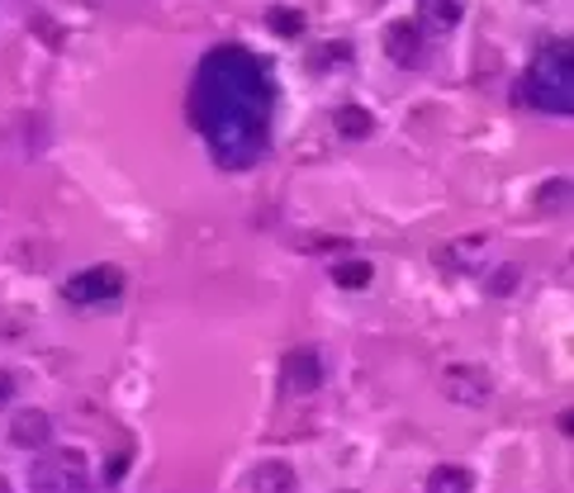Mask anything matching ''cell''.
I'll return each mask as SVG.
<instances>
[{
	"mask_svg": "<svg viewBox=\"0 0 574 493\" xmlns=\"http://www.w3.org/2000/svg\"><path fill=\"white\" fill-rule=\"evenodd\" d=\"M356 57V48L352 43H323V48H313V57H309V71H333V67H347Z\"/></svg>",
	"mask_w": 574,
	"mask_h": 493,
	"instance_id": "9a60e30c",
	"label": "cell"
},
{
	"mask_svg": "<svg viewBox=\"0 0 574 493\" xmlns=\"http://www.w3.org/2000/svg\"><path fill=\"white\" fill-rule=\"evenodd\" d=\"M53 417L43 409H20L10 417V446H20V451H43V446H53Z\"/></svg>",
	"mask_w": 574,
	"mask_h": 493,
	"instance_id": "52a82bcc",
	"label": "cell"
},
{
	"mask_svg": "<svg viewBox=\"0 0 574 493\" xmlns=\"http://www.w3.org/2000/svg\"><path fill=\"white\" fill-rule=\"evenodd\" d=\"M427 489L433 493H470L475 489V474L466 466H437V470H427Z\"/></svg>",
	"mask_w": 574,
	"mask_h": 493,
	"instance_id": "7c38bea8",
	"label": "cell"
},
{
	"mask_svg": "<svg viewBox=\"0 0 574 493\" xmlns=\"http://www.w3.org/2000/svg\"><path fill=\"white\" fill-rule=\"evenodd\" d=\"M0 489H10V484H5V480H0Z\"/></svg>",
	"mask_w": 574,
	"mask_h": 493,
	"instance_id": "44dd1931",
	"label": "cell"
},
{
	"mask_svg": "<svg viewBox=\"0 0 574 493\" xmlns=\"http://www.w3.org/2000/svg\"><path fill=\"white\" fill-rule=\"evenodd\" d=\"M570 205V185L565 181H547L537 191V209H547V214H561Z\"/></svg>",
	"mask_w": 574,
	"mask_h": 493,
	"instance_id": "e0dca14e",
	"label": "cell"
},
{
	"mask_svg": "<svg viewBox=\"0 0 574 493\" xmlns=\"http://www.w3.org/2000/svg\"><path fill=\"white\" fill-rule=\"evenodd\" d=\"M441 399L461 403V409H484V403L494 399V380L484 366H447L441 370Z\"/></svg>",
	"mask_w": 574,
	"mask_h": 493,
	"instance_id": "5b68a950",
	"label": "cell"
},
{
	"mask_svg": "<svg viewBox=\"0 0 574 493\" xmlns=\"http://www.w3.org/2000/svg\"><path fill=\"white\" fill-rule=\"evenodd\" d=\"M333 128L347 142H366L370 134H376V119H370V110L366 105H337L333 110Z\"/></svg>",
	"mask_w": 574,
	"mask_h": 493,
	"instance_id": "8fae6325",
	"label": "cell"
},
{
	"mask_svg": "<svg viewBox=\"0 0 574 493\" xmlns=\"http://www.w3.org/2000/svg\"><path fill=\"white\" fill-rule=\"evenodd\" d=\"M380 48H384V57H390L394 67H404V71H418L427 62V38H423V28L413 20H394L390 28H384Z\"/></svg>",
	"mask_w": 574,
	"mask_h": 493,
	"instance_id": "8992f818",
	"label": "cell"
},
{
	"mask_svg": "<svg viewBox=\"0 0 574 493\" xmlns=\"http://www.w3.org/2000/svg\"><path fill=\"white\" fill-rule=\"evenodd\" d=\"M124 474H128V451H124V456H110L105 474H100V484H105V489H119V484H124Z\"/></svg>",
	"mask_w": 574,
	"mask_h": 493,
	"instance_id": "d6986e66",
	"label": "cell"
},
{
	"mask_svg": "<svg viewBox=\"0 0 574 493\" xmlns=\"http://www.w3.org/2000/svg\"><path fill=\"white\" fill-rule=\"evenodd\" d=\"M370 280H376V266H370V261H361V256L337 261V266H333V285H342V289H366Z\"/></svg>",
	"mask_w": 574,
	"mask_h": 493,
	"instance_id": "5bb4252c",
	"label": "cell"
},
{
	"mask_svg": "<svg viewBox=\"0 0 574 493\" xmlns=\"http://www.w3.org/2000/svg\"><path fill=\"white\" fill-rule=\"evenodd\" d=\"M461 20H466V0H418V20L413 24H418L423 34L447 38L461 28Z\"/></svg>",
	"mask_w": 574,
	"mask_h": 493,
	"instance_id": "ba28073f",
	"label": "cell"
},
{
	"mask_svg": "<svg viewBox=\"0 0 574 493\" xmlns=\"http://www.w3.org/2000/svg\"><path fill=\"white\" fill-rule=\"evenodd\" d=\"M191 119L223 171H248L266 152L271 77L248 48H214L195 71Z\"/></svg>",
	"mask_w": 574,
	"mask_h": 493,
	"instance_id": "6da1fadb",
	"label": "cell"
},
{
	"mask_svg": "<svg viewBox=\"0 0 574 493\" xmlns=\"http://www.w3.org/2000/svg\"><path fill=\"white\" fill-rule=\"evenodd\" d=\"M242 489H252V493H290V489H299V474H295V466H285V460H262V466H252L248 474H242Z\"/></svg>",
	"mask_w": 574,
	"mask_h": 493,
	"instance_id": "30bf717a",
	"label": "cell"
},
{
	"mask_svg": "<svg viewBox=\"0 0 574 493\" xmlns=\"http://www.w3.org/2000/svg\"><path fill=\"white\" fill-rule=\"evenodd\" d=\"M280 380H285L290 394H313V389L323 385L319 352H290V356H285V366H280Z\"/></svg>",
	"mask_w": 574,
	"mask_h": 493,
	"instance_id": "9c48e42d",
	"label": "cell"
},
{
	"mask_svg": "<svg viewBox=\"0 0 574 493\" xmlns=\"http://www.w3.org/2000/svg\"><path fill=\"white\" fill-rule=\"evenodd\" d=\"M28 489L34 493H85L91 489V466L71 446H43L34 470H28Z\"/></svg>",
	"mask_w": 574,
	"mask_h": 493,
	"instance_id": "3957f363",
	"label": "cell"
},
{
	"mask_svg": "<svg viewBox=\"0 0 574 493\" xmlns=\"http://www.w3.org/2000/svg\"><path fill=\"white\" fill-rule=\"evenodd\" d=\"M518 289V266H504V271H494L490 275V295L498 299V295H513Z\"/></svg>",
	"mask_w": 574,
	"mask_h": 493,
	"instance_id": "ac0fdd59",
	"label": "cell"
},
{
	"mask_svg": "<svg viewBox=\"0 0 574 493\" xmlns=\"http://www.w3.org/2000/svg\"><path fill=\"white\" fill-rule=\"evenodd\" d=\"M14 394H20V380H14L10 370H0V413H5L10 403H14Z\"/></svg>",
	"mask_w": 574,
	"mask_h": 493,
	"instance_id": "ffe728a7",
	"label": "cell"
},
{
	"mask_svg": "<svg viewBox=\"0 0 574 493\" xmlns=\"http://www.w3.org/2000/svg\"><path fill=\"white\" fill-rule=\"evenodd\" d=\"M441 261H447L451 271H475L480 261H484V238H456V242H447Z\"/></svg>",
	"mask_w": 574,
	"mask_h": 493,
	"instance_id": "4fadbf2b",
	"label": "cell"
},
{
	"mask_svg": "<svg viewBox=\"0 0 574 493\" xmlns=\"http://www.w3.org/2000/svg\"><path fill=\"white\" fill-rule=\"evenodd\" d=\"M518 91L527 95V105L547 110V114H574V48L570 38H551L547 48L532 57V67H527V77Z\"/></svg>",
	"mask_w": 574,
	"mask_h": 493,
	"instance_id": "7a4b0ae2",
	"label": "cell"
},
{
	"mask_svg": "<svg viewBox=\"0 0 574 493\" xmlns=\"http://www.w3.org/2000/svg\"><path fill=\"white\" fill-rule=\"evenodd\" d=\"M266 24H271V34H285V38L305 34V14H299L295 5H271L266 10Z\"/></svg>",
	"mask_w": 574,
	"mask_h": 493,
	"instance_id": "2e32d148",
	"label": "cell"
},
{
	"mask_svg": "<svg viewBox=\"0 0 574 493\" xmlns=\"http://www.w3.org/2000/svg\"><path fill=\"white\" fill-rule=\"evenodd\" d=\"M124 289H128V275H124L119 266H85V271H77V275H67L62 299L77 303V309H95V303L124 299Z\"/></svg>",
	"mask_w": 574,
	"mask_h": 493,
	"instance_id": "277c9868",
	"label": "cell"
}]
</instances>
